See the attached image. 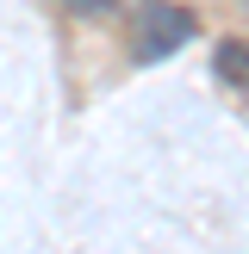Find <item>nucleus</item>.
<instances>
[{
	"instance_id": "f257e3e1",
	"label": "nucleus",
	"mask_w": 249,
	"mask_h": 254,
	"mask_svg": "<svg viewBox=\"0 0 249 254\" xmlns=\"http://www.w3.org/2000/svg\"><path fill=\"white\" fill-rule=\"evenodd\" d=\"M187 37H193V12H156V19L143 25V44H137V56L156 62V56H168V50H181Z\"/></svg>"
},
{
	"instance_id": "7ed1b4c3",
	"label": "nucleus",
	"mask_w": 249,
	"mask_h": 254,
	"mask_svg": "<svg viewBox=\"0 0 249 254\" xmlns=\"http://www.w3.org/2000/svg\"><path fill=\"white\" fill-rule=\"evenodd\" d=\"M69 6H75V12H100L106 0H69Z\"/></svg>"
},
{
	"instance_id": "f03ea898",
	"label": "nucleus",
	"mask_w": 249,
	"mask_h": 254,
	"mask_svg": "<svg viewBox=\"0 0 249 254\" xmlns=\"http://www.w3.org/2000/svg\"><path fill=\"white\" fill-rule=\"evenodd\" d=\"M212 68H218L224 87H243V93H249V44H243V37H224L218 56H212Z\"/></svg>"
}]
</instances>
